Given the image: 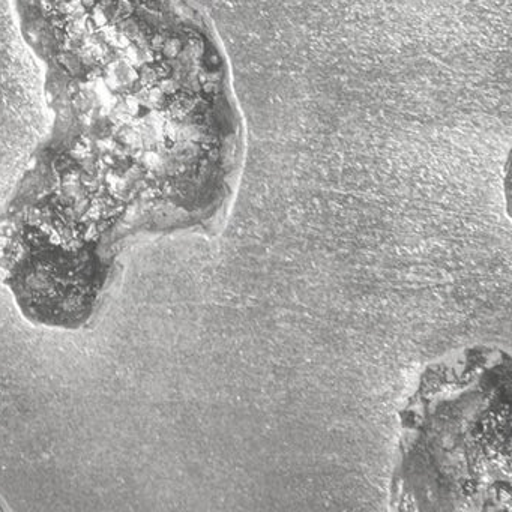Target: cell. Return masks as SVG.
Masks as SVG:
<instances>
[{"label": "cell", "instance_id": "obj_1", "mask_svg": "<svg viewBox=\"0 0 512 512\" xmlns=\"http://www.w3.org/2000/svg\"><path fill=\"white\" fill-rule=\"evenodd\" d=\"M511 358L469 347L428 365L400 410L395 509L487 511L511 499Z\"/></svg>", "mask_w": 512, "mask_h": 512}]
</instances>
